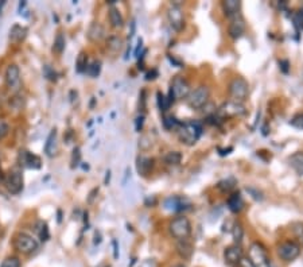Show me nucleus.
I'll return each instance as SVG.
<instances>
[{
  "instance_id": "obj_16",
  "label": "nucleus",
  "mask_w": 303,
  "mask_h": 267,
  "mask_svg": "<svg viewBox=\"0 0 303 267\" xmlns=\"http://www.w3.org/2000/svg\"><path fill=\"white\" fill-rule=\"evenodd\" d=\"M4 81L10 89H18L20 84V70L19 66L15 64H10L7 66L6 73H4Z\"/></svg>"
},
{
  "instance_id": "obj_6",
  "label": "nucleus",
  "mask_w": 303,
  "mask_h": 267,
  "mask_svg": "<svg viewBox=\"0 0 303 267\" xmlns=\"http://www.w3.org/2000/svg\"><path fill=\"white\" fill-rule=\"evenodd\" d=\"M192 92L190 89V84L185 77L182 76H177L171 81V87H170L169 97L171 103H174L177 100H183L189 96V93Z\"/></svg>"
},
{
  "instance_id": "obj_35",
  "label": "nucleus",
  "mask_w": 303,
  "mask_h": 267,
  "mask_svg": "<svg viewBox=\"0 0 303 267\" xmlns=\"http://www.w3.org/2000/svg\"><path fill=\"white\" fill-rule=\"evenodd\" d=\"M100 72H101V62L100 61H93L92 64L88 65V69H87V73L90 77H97L100 75Z\"/></svg>"
},
{
  "instance_id": "obj_38",
  "label": "nucleus",
  "mask_w": 303,
  "mask_h": 267,
  "mask_svg": "<svg viewBox=\"0 0 303 267\" xmlns=\"http://www.w3.org/2000/svg\"><path fill=\"white\" fill-rule=\"evenodd\" d=\"M151 146H152V140L150 139V136H148V135H143V136H142V138L139 139V149L140 150L146 151V150H148Z\"/></svg>"
},
{
  "instance_id": "obj_29",
  "label": "nucleus",
  "mask_w": 303,
  "mask_h": 267,
  "mask_svg": "<svg viewBox=\"0 0 303 267\" xmlns=\"http://www.w3.org/2000/svg\"><path fill=\"white\" fill-rule=\"evenodd\" d=\"M232 236H233L234 244H241L243 242V238H244V227L241 223H234L233 228H232Z\"/></svg>"
},
{
  "instance_id": "obj_43",
  "label": "nucleus",
  "mask_w": 303,
  "mask_h": 267,
  "mask_svg": "<svg viewBox=\"0 0 303 267\" xmlns=\"http://www.w3.org/2000/svg\"><path fill=\"white\" fill-rule=\"evenodd\" d=\"M143 124H144V115H140V116L136 117V123H135V128H136V131H138V133L142 131Z\"/></svg>"
},
{
  "instance_id": "obj_18",
  "label": "nucleus",
  "mask_w": 303,
  "mask_h": 267,
  "mask_svg": "<svg viewBox=\"0 0 303 267\" xmlns=\"http://www.w3.org/2000/svg\"><path fill=\"white\" fill-rule=\"evenodd\" d=\"M87 37L88 39L92 42L101 41V39L105 37L104 26L101 23H99V22H93V23L89 26V29H88Z\"/></svg>"
},
{
  "instance_id": "obj_41",
  "label": "nucleus",
  "mask_w": 303,
  "mask_h": 267,
  "mask_svg": "<svg viewBox=\"0 0 303 267\" xmlns=\"http://www.w3.org/2000/svg\"><path fill=\"white\" fill-rule=\"evenodd\" d=\"M294 233L297 235L298 239H301L303 242V224L302 223H298L294 226Z\"/></svg>"
},
{
  "instance_id": "obj_46",
  "label": "nucleus",
  "mask_w": 303,
  "mask_h": 267,
  "mask_svg": "<svg viewBox=\"0 0 303 267\" xmlns=\"http://www.w3.org/2000/svg\"><path fill=\"white\" fill-rule=\"evenodd\" d=\"M279 65L280 69L283 70V73H288V61H287V59H282V61H279Z\"/></svg>"
},
{
  "instance_id": "obj_48",
  "label": "nucleus",
  "mask_w": 303,
  "mask_h": 267,
  "mask_svg": "<svg viewBox=\"0 0 303 267\" xmlns=\"http://www.w3.org/2000/svg\"><path fill=\"white\" fill-rule=\"evenodd\" d=\"M112 246H113V258L117 259V258H119V244H117L116 240L112 242Z\"/></svg>"
},
{
  "instance_id": "obj_22",
  "label": "nucleus",
  "mask_w": 303,
  "mask_h": 267,
  "mask_svg": "<svg viewBox=\"0 0 303 267\" xmlns=\"http://www.w3.org/2000/svg\"><path fill=\"white\" fill-rule=\"evenodd\" d=\"M154 168V159L148 157H138L136 159V170L140 175L146 177Z\"/></svg>"
},
{
  "instance_id": "obj_39",
  "label": "nucleus",
  "mask_w": 303,
  "mask_h": 267,
  "mask_svg": "<svg viewBox=\"0 0 303 267\" xmlns=\"http://www.w3.org/2000/svg\"><path fill=\"white\" fill-rule=\"evenodd\" d=\"M290 124H291L292 127L298 128V130H303V114H297L290 120Z\"/></svg>"
},
{
  "instance_id": "obj_2",
  "label": "nucleus",
  "mask_w": 303,
  "mask_h": 267,
  "mask_svg": "<svg viewBox=\"0 0 303 267\" xmlns=\"http://www.w3.org/2000/svg\"><path fill=\"white\" fill-rule=\"evenodd\" d=\"M169 232L177 240H186L192 233V223L185 216H177L170 221Z\"/></svg>"
},
{
  "instance_id": "obj_4",
  "label": "nucleus",
  "mask_w": 303,
  "mask_h": 267,
  "mask_svg": "<svg viewBox=\"0 0 303 267\" xmlns=\"http://www.w3.org/2000/svg\"><path fill=\"white\" fill-rule=\"evenodd\" d=\"M12 244H14V248H15L18 252L23 254V255L34 254L35 251L38 250V247H39L38 240L26 232H19L18 235H15L14 243Z\"/></svg>"
},
{
  "instance_id": "obj_17",
  "label": "nucleus",
  "mask_w": 303,
  "mask_h": 267,
  "mask_svg": "<svg viewBox=\"0 0 303 267\" xmlns=\"http://www.w3.org/2000/svg\"><path fill=\"white\" fill-rule=\"evenodd\" d=\"M227 205L228 209L232 212V213H240L243 209H244V198L241 196L240 192H234L232 193L227 200Z\"/></svg>"
},
{
  "instance_id": "obj_9",
  "label": "nucleus",
  "mask_w": 303,
  "mask_h": 267,
  "mask_svg": "<svg viewBox=\"0 0 303 267\" xmlns=\"http://www.w3.org/2000/svg\"><path fill=\"white\" fill-rule=\"evenodd\" d=\"M167 19H169L171 29L175 31H182L185 27V15H183V11L178 3H174L170 6V8L167 10Z\"/></svg>"
},
{
  "instance_id": "obj_21",
  "label": "nucleus",
  "mask_w": 303,
  "mask_h": 267,
  "mask_svg": "<svg viewBox=\"0 0 303 267\" xmlns=\"http://www.w3.org/2000/svg\"><path fill=\"white\" fill-rule=\"evenodd\" d=\"M27 37V29L24 26L20 24H14L11 29H10V34H8V39L12 43H20L24 41V38Z\"/></svg>"
},
{
  "instance_id": "obj_52",
  "label": "nucleus",
  "mask_w": 303,
  "mask_h": 267,
  "mask_svg": "<svg viewBox=\"0 0 303 267\" xmlns=\"http://www.w3.org/2000/svg\"><path fill=\"white\" fill-rule=\"evenodd\" d=\"M171 267H185V266H183V265H174V266Z\"/></svg>"
},
{
  "instance_id": "obj_24",
  "label": "nucleus",
  "mask_w": 303,
  "mask_h": 267,
  "mask_svg": "<svg viewBox=\"0 0 303 267\" xmlns=\"http://www.w3.org/2000/svg\"><path fill=\"white\" fill-rule=\"evenodd\" d=\"M107 45V50L111 53V54H116L122 50L123 47V39L120 37H117V35H111V37H108L107 38V42H105Z\"/></svg>"
},
{
  "instance_id": "obj_50",
  "label": "nucleus",
  "mask_w": 303,
  "mask_h": 267,
  "mask_svg": "<svg viewBox=\"0 0 303 267\" xmlns=\"http://www.w3.org/2000/svg\"><path fill=\"white\" fill-rule=\"evenodd\" d=\"M105 185H108V184H109V178H111V172H109V170H108V172H107V173H105Z\"/></svg>"
},
{
  "instance_id": "obj_26",
  "label": "nucleus",
  "mask_w": 303,
  "mask_h": 267,
  "mask_svg": "<svg viewBox=\"0 0 303 267\" xmlns=\"http://www.w3.org/2000/svg\"><path fill=\"white\" fill-rule=\"evenodd\" d=\"M288 162L299 175H303V153H295L288 158Z\"/></svg>"
},
{
  "instance_id": "obj_14",
  "label": "nucleus",
  "mask_w": 303,
  "mask_h": 267,
  "mask_svg": "<svg viewBox=\"0 0 303 267\" xmlns=\"http://www.w3.org/2000/svg\"><path fill=\"white\" fill-rule=\"evenodd\" d=\"M245 33V20L241 17V14L237 17L231 18V23L228 27V34L232 39H239Z\"/></svg>"
},
{
  "instance_id": "obj_36",
  "label": "nucleus",
  "mask_w": 303,
  "mask_h": 267,
  "mask_svg": "<svg viewBox=\"0 0 303 267\" xmlns=\"http://www.w3.org/2000/svg\"><path fill=\"white\" fill-rule=\"evenodd\" d=\"M20 259L18 256H7L4 261L0 263V267H20Z\"/></svg>"
},
{
  "instance_id": "obj_5",
  "label": "nucleus",
  "mask_w": 303,
  "mask_h": 267,
  "mask_svg": "<svg viewBox=\"0 0 303 267\" xmlns=\"http://www.w3.org/2000/svg\"><path fill=\"white\" fill-rule=\"evenodd\" d=\"M210 99V89L208 85H199L196 89H193L186 97L187 105L192 110H201L208 104Z\"/></svg>"
},
{
  "instance_id": "obj_40",
  "label": "nucleus",
  "mask_w": 303,
  "mask_h": 267,
  "mask_svg": "<svg viewBox=\"0 0 303 267\" xmlns=\"http://www.w3.org/2000/svg\"><path fill=\"white\" fill-rule=\"evenodd\" d=\"M239 267H256V266H255V263H253L248 256H243L239 263Z\"/></svg>"
},
{
  "instance_id": "obj_32",
  "label": "nucleus",
  "mask_w": 303,
  "mask_h": 267,
  "mask_svg": "<svg viewBox=\"0 0 303 267\" xmlns=\"http://www.w3.org/2000/svg\"><path fill=\"white\" fill-rule=\"evenodd\" d=\"M234 186H236V180L234 178H227V180H222L217 184V188L224 193H229L231 191H233Z\"/></svg>"
},
{
  "instance_id": "obj_23",
  "label": "nucleus",
  "mask_w": 303,
  "mask_h": 267,
  "mask_svg": "<svg viewBox=\"0 0 303 267\" xmlns=\"http://www.w3.org/2000/svg\"><path fill=\"white\" fill-rule=\"evenodd\" d=\"M108 17H109V23L113 29L120 30L124 27V18H123L120 10L115 6H111L109 12H108Z\"/></svg>"
},
{
  "instance_id": "obj_8",
  "label": "nucleus",
  "mask_w": 303,
  "mask_h": 267,
  "mask_svg": "<svg viewBox=\"0 0 303 267\" xmlns=\"http://www.w3.org/2000/svg\"><path fill=\"white\" fill-rule=\"evenodd\" d=\"M245 112V107L241 103H236V101H232L229 100L217 110V115L221 117L222 120L227 119V117H236V116H243Z\"/></svg>"
},
{
  "instance_id": "obj_13",
  "label": "nucleus",
  "mask_w": 303,
  "mask_h": 267,
  "mask_svg": "<svg viewBox=\"0 0 303 267\" xmlns=\"http://www.w3.org/2000/svg\"><path fill=\"white\" fill-rule=\"evenodd\" d=\"M6 188L11 194H19L23 191V175L20 172H11L6 177Z\"/></svg>"
},
{
  "instance_id": "obj_1",
  "label": "nucleus",
  "mask_w": 303,
  "mask_h": 267,
  "mask_svg": "<svg viewBox=\"0 0 303 267\" xmlns=\"http://www.w3.org/2000/svg\"><path fill=\"white\" fill-rule=\"evenodd\" d=\"M178 139L186 146L196 145L202 135V124L199 122L181 123L178 127Z\"/></svg>"
},
{
  "instance_id": "obj_11",
  "label": "nucleus",
  "mask_w": 303,
  "mask_h": 267,
  "mask_svg": "<svg viewBox=\"0 0 303 267\" xmlns=\"http://www.w3.org/2000/svg\"><path fill=\"white\" fill-rule=\"evenodd\" d=\"M190 207H192L190 200H187L186 197H179V196H171L163 201V208L170 212H182Z\"/></svg>"
},
{
  "instance_id": "obj_44",
  "label": "nucleus",
  "mask_w": 303,
  "mask_h": 267,
  "mask_svg": "<svg viewBox=\"0 0 303 267\" xmlns=\"http://www.w3.org/2000/svg\"><path fill=\"white\" fill-rule=\"evenodd\" d=\"M8 126H7V123L4 122H0V139H3L4 136H6L7 134H8Z\"/></svg>"
},
{
  "instance_id": "obj_51",
  "label": "nucleus",
  "mask_w": 303,
  "mask_h": 267,
  "mask_svg": "<svg viewBox=\"0 0 303 267\" xmlns=\"http://www.w3.org/2000/svg\"><path fill=\"white\" fill-rule=\"evenodd\" d=\"M3 6H6V1H4V0L0 3V14H1V8H3Z\"/></svg>"
},
{
  "instance_id": "obj_25",
  "label": "nucleus",
  "mask_w": 303,
  "mask_h": 267,
  "mask_svg": "<svg viewBox=\"0 0 303 267\" xmlns=\"http://www.w3.org/2000/svg\"><path fill=\"white\" fill-rule=\"evenodd\" d=\"M55 146H57V130L54 128V130L50 131L46 139V143H45V153H46L47 157H53L54 155Z\"/></svg>"
},
{
  "instance_id": "obj_42",
  "label": "nucleus",
  "mask_w": 303,
  "mask_h": 267,
  "mask_svg": "<svg viewBox=\"0 0 303 267\" xmlns=\"http://www.w3.org/2000/svg\"><path fill=\"white\" fill-rule=\"evenodd\" d=\"M247 192L251 193L252 197L255 198V200H257V201H262V200H263L262 193L259 192L257 189H253V188H247Z\"/></svg>"
},
{
  "instance_id": "obj_7",
  "label": "nucleus",
  "mask_w": 303,
  "mask_h": 267,
  "mask_svg": "<svg viewBox=\"0 0 303 267\" xmlns=\"http://www.w3.org/2000/svg\"><path fill=\"white\" fill-rule=\"evenodd\" d=\"M256 267H266L271 263L268 252L262 243H252L250 247V256H248Z\"/></svg>"
},
{
  "instance_id": "obj_19",
  "label": "nucleus",
  "mask_w": 303,
  "mask_h": 267,
  "mask_svg": "<svg viewBox=\"0 0 303 267\" xmlns=\"http://www.w3.org/2000/svg\"><path fill=\"white\" fill-rule=\"evenodd\" d=\"M222 10L229 19L237 17L241 11V1H239V0H225V1H222Z\"/></svg>"
},
{
  "instance_id": "obj_20",
  "label": "nucleus",
  "mask_w": 303,
  "mask_h": 267,
  "mask_svg": "<svg viewBox=\"0 0 303 267\" xmlns=\"http://www.w3.org/2000/svg\"><path fill=\"white\" fill-rule=\"evenodd\" d=\"M194 252V247L189 240H178L177 243V254L181 256L183 261H189L193 256Z\"/></svg>"
},
{
  "instance_id": "obj_49",
  "label": "nucleus",
  "mask_w": 303,
  "mask_h": 267,
  "mask_svg": "<svg viewBox=\"0 0 303 267\" xmlns=\"http://www.w3.org/2000/svg\"><path fill=\"white\" fill-rule=\"evenodd\" d=\"M154 76H158V72L155 69L151 70V72H148V73H147V75H146V80H154V78H155Z\"/></svg>"
},
{
  "instance_id": "obj_12",
  "label": "nucleus",
  "mask_w": 303,
  "mask_h": 267,
  "mask_svg": "<svg viewBox=\"0 0 303 267\" xmlns=\"http://www.w3.org/2000/svg\"><path fill=\"white\" fill-rule=\"evenodd\" d=\"M18 162L19 165L22 166V168H26V169H41L42 166V162H41V158L38 157V155H35L33 153H30L27 150H20L19 151V155H18Z\"/></svg>"
},
{
  "instance_id": "obj_37",
  "label": "nucleus",
  "mask_w": 303,
  "mask_h": 267,
  "mask_svg": "<svg viewBox=\"0 0 303 267\" xmlns=\"http://www.w3.org/2000/svg\"><path fill=\"white\" fill-rule=\"evenodd\" d=\"M292 22H294V26H295L298 30H303V7L299 10V11L294 12V15H292Z\"/></svg>"
},
{
  "instance_id": "obj_30",
  "label": "nucleus",
  "mask_w": 303,
  "mask_h": 267,
  "mask_svg": "<svg viewBox=\"0 0 303 267\" xmlns=\"http://www.w3.org/2000/svg\"><path fill=\"white\" fill-rule=\"evenodd\" d=\"M88 56L85 54L84 52H81L78 54V57H77V61H76V69L78 73H87V69H88Z\"/></svg>"
},
{
  "instance_id": "obj_3",
  "label": "nucleus",
  "mask_w": 303,
  "mask_h": 267,
  "mask_svg": "<svg viewBox=\"0 0 303 267\" xmlns=\"http://www.w3.org/2000/svg\"><path fill=\"white\" fill-rule=\"evenodd\" d=\"M228 92L232 101L236 103H244L245 100L248 99V95H250V84L248 81L243 78V77H234L232 81L229 82V87H228Z\"/></svg>"
},
{
  "instance_id": "obj_27",
  "label": "nucleus",
  "mask_w": 303,
  "mask_h": 267,
  "mask_svg": "<svg viewBox=\"0 0 303 267\" xmlns=\"http://www.w3.org/2000/svg\"><path fill=\"white\" fill-rule=\"evenodd\" d=\"M34 229L38 238L41 239V242H46L50 238V232H49V227H47L46 221H36L34 226Z\"/></svg>"
},
{
  "instance_id": "obj_10",
  "label": "nucleus",
  "mask_w": 303,
  "mask_h": 267,
  "mask_svg": "<svg viewBox=\"0 0 303 267\" xmlns=\"http://www.w3.org/2000/svg\"><path fill=\"white\" fill-rule=\"evenodd\" d=\"M276 252H278V256L282 261L292 262L295 261L301 254V247L295 242H285V243L278 246Z\"/></svg>"
},
{
  "instance_id": "obj_33",
  "label": "nucleus",
  "mask_w": 303,
  "mask_h": 267,
  "mask_svg": "<svg viewBox=\"0 0 303 267\" xmlns=\"http://www.w3.org/2000/svg\"><path fill=\"white\" fill-rule=\"evenodd\" d=\"M158 105H159V110L162 111V112H166V111L169 110L170 105L173 104L171 103V100H170L169 96H164L162 95L160 92H158Z\"/></svg>"
},
{
  "instance_id": "obj_34",
  "label": "nucleus",
  "mask_w": 303,
  "mask_h": 267,
  "mask_svg": "<svg viewBox=\"0 0 303 267\" xmlns=\"http://www.w3.org/2000/svg\"><path fill=\"white\" fill-rule=\"evenodd\" d=\"M162 123H163V127L166 128V130H174V128L179 127V124H181V123L178 122L173 115H166V116L163 117Z\"/></svg>"
},
{
  "instance_id": "obj_28",
  "label": "nucleus",
  "mask_w": 303,
  "mask_h": 267,
  "mask_svg": "<svg viewBox=\"0 0 303 267\" xmlns=\"http://www.w3.org/2000/svg\"><path fill=\"white\" fill-rule=\"evenodd\" d=\"M164 163H167L170 166H175V165H179L182 161V154L179 151H169L163 158Z\"/></svg>"
},
{
  "instance_id": "obj_15",
  "label": "nucleus",
  "mask_w": 303,
  "mask_h": 267,
  "mask_svg": "<svg viewBox=\"0 0 303 267\" xmlns=\"http://www.w3.org/2000/svg\"><path fill=\"white\" fill-rule=\"evenodd\" d=\"M243 256H244L243 255V248L239 244H232V246H229L224 250V261L231 266H236V265L239 266Z\"/></svg>"
},
{
  "instance_id": "obj_45",
  "label": "nucleus",
  "mask_w": 303,
  "mask_h": 267,
  "mask_svg": "<svg viewBox=\"0 0 303 267\" xmlns=\"http://www.w3.org/2000/svg\"><path fill=\"white\" fill-rule=\"evenodd\" d=\"M45 73H46V76H47V78H49V80H52V81H54V80H57V77H55V72H53L52 69H50V68H49V66H46V68H45Z\"/></svg>"
},
{
  "instance_id": "obj_31",
  "label": "nucleus",
  "mask_w": 303,
  "mask_h": 267,
  "mask_svg": "<svg viewBox=\"0 0 303 267\" xmlns=\"http://www.w3.org/2000/svg\"><path fill=\"white\" fill-rule=\"evenodd\" d=\"M65 45H66V41H65V35L62 33H58L55 39H54V45H53V50L57 53V54H62V52L65 50Z\"/></svg>"
},
{
  "instance_id": "obj_47",
  "label": "nucleus",
  "mask_w": 303,
  "mask_h": 267,
  "mask_svg": "<svg viewBox=\"0 0 303 267\" xmlns=\"http://www.w3.org/2000/svg\"><path fill=\"white\" fill-rule=\"evenodd\" d=\"M142 47H143V39H142V38H139V41H138V47H136V50H135V53H134V56L136 57V58H139Z\"/></svg>"
}]
</instances>
